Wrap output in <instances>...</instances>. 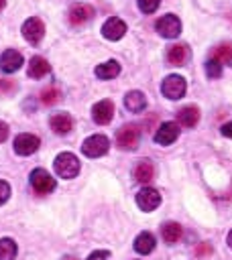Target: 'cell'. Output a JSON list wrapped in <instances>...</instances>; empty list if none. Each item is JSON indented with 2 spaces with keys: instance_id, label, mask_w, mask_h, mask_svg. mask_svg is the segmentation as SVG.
<instances>
[{
  "instance_id": "cell-1",
  "label": "cell",
  "mask_w": 232,
  "mask_h": 260,
  "mask_svg": "<svg viewBox=\"0 0 232 260\" xmlns=\"http://www.w3.org/2000/svg\"><path fill=\"white\" fill-rule=\"evenodd\" d=\"M55 173L61 177V179H73L77 173H79V160L75 154L71 152H61L57 154L55 158Z\"/></svg>"
},
{
  "instance_id": "cell-2",
  "label": "cell",
  "mask_w": 232,
  "mask_h": 260,
  "mask_svg": "<svg viewBox=\"0 0 232 260\" xmlns=\"http://www.w3.org/2000/svg\"><path fill=\"white\" fill-rule=\"evenodd\" d=\"M140 140V128L136 124H126L116 132V144L122 150H134Z\"/></svg>"
},
{
  "instance_id": "cell-3",
  "label": "cell",
  "mask_w": 232,
  "mask_h": 260,
  "mask_svg": "<svg viewBox=\"0 0 232 260\" xmlns=\"http://www.w3.org/2000/svg\"><path fill=\"white\" fill-rule=\"evenodd\" d=\"M108 148H110V140L104 134H94V136L85 138L83 144H81V152L90 158H98V156L106 154Z\"/></svg>"
},
{
  "instance_id": "cell-4",
  "label": "cell",
  "mask_w": 232,
  "mask_h": 260,
  "mask_svg": "<svg viewBox=\"0 0 232 260\" xmlns=\"http://www.w3.org/2000/svg\"><path fill=\"white\" fill-rule=\"evenodd\" d=\"M185 89H187V83L181 75H169L163 79V85H161V91L165 98L169 100H179L185 95Z\"/></svg>"
},
{
  "instance_id": "cell-5",
  "label": "cell",
  "mask_w": 232,
  "mask_h": 260,
  "mask_svg": "<svg viewBox=\"0 0 232 260\" xmlns=\"http://www.w3.org/2000/svg\"><path fill=\"white\" fill-rule=\"evenodd\" d=\"M31 187L39 193V195H47L55 189V179L45 171V169H35L31 173Z\"/></svg>"
},
{
  "instance_id": "cell-6",
  "label": "cell",
  "mask_w": 232,
  "mask_h": 260,
  "mask_svg": "<svg viewBox=\"0 0 232 260\" xmlns=\"http://www.w3.org/2000/svg\"><path fill=\"white\" fill-rule=\"evenodd\" d=\"M22 37L31 45H39L43 41V37H45V24H43V20L37 18V16L26 18L24 24H22Z\"/></svg>"
},
{
  "instance_id": "cell-7",
  "label": "cell",
  "mask_w": 232,
  "mask_h": 260,
  "mask_svg": "<svg viewBox=\"0 0 232 260\" xmlns=\"http://www.w3.org/2000/svg\"><path fill=\"white\" fill-rule=\"evenodd\" d=\"M155 28H157V32H159L161 37H165V39H175V37L181 32V20H179L175 14H165V16H161V18L157 20Z\"/></svg>"
},
{
  "instance_id": "cell-8",
  "label": "cell",
  "mask_w": 232,
  "mask_h": 260,
  "mask_svg": "<svg viewBox=\"0 0 232 260\" xmlns=\"http://www.w3.org/2000/svg\"><path fill=\"white\" fill-rule=\"evenodd\" d=\"M159 203H161V195H159V191L153 189V187H144V189H140V191L136 193V205H138L142 211H153V209L159 207Z\"/></svg>"
},
{
  "instance_id": "cell-9",
  "label": "cell",
  "mask_w": 232,
  "mask_h": 260,
  "mask_svg": "<svg viewBox=\"0 0 232 260\" xmlns=\"http://www.w3.org/2000/svg\"><path fill=\"white\" fill-rule=\"evenodd\" d=\"M39 144H41V140L35 134L24 132V134H18L14 138V152L16 154H22V156H28V154H33L39 148Z\"/></svg>"
},
{
  "instance_id": "cell-10",
  "label": "cell",
  "mask_w": 232,
  "mask_h": 260,
  "mask_svg": "<svg viewBox=\"0 0 232 260\" xmlns=\"http://www.w3.org/2000/svg\"><path fill=\"white\" fill-rule=\"evenodd\" d=\"M177 136H179V126L175 122H163L159 126V130L155 132V142L163 144V146H169L177 140Z\"/></svg>"
},
{
  "instance_id": "cell-11",
  "label": "cell",
  "mask_w": 232,
  "mask_h": 260,
  "mask_svg": "<svg viewBox=\"0 0 232 260\" xmlns=\"http://www.w3.org/2000/svg\"><path fill=\"white\" fill-rule=\"evenodd\" d=\"M124 32H126V22L120 20L118 16H110V18L104 22V26H102V35H104L108 41H118V39L124 37Z\"/></svg>"
},
{
  "instance_id": "cell-12",
  "label": "cell",
  "mask_w": 232,
  "mask_h": 260,
  "mask_svg": "<svg viewBox=\"0 0 232 260\" xmlns=\"http://www.w3.org/2000/svg\"><path fill=\"white\" fill-rule=\"evenodd\" d=\"M92 118L96 124H108L112 118H114V104L110 100H102L98 104H94L92 108Z\"/></svg>"
},
{
  "instance_id": "cell-13",
  "label": "cell",
  "mask_w": 232,
  "mask_h": 260,
  "mask_svg": "<svg viewBox=\"0 0 232 260\" xmlns=\"http://www.w3.org/2000/svg\"><path fill=\"white\" fill-rule=\"evenodd\" d=\"M22 67V55L14 49H6L2 55H0V69L4 73H14Z\"/></svg>"
},
{
  "instance_id": "cell-14",
  "label": "cell",
  "mask_w": 232,
  "mask_h": 260,
  "mask_svg": "<svg viewBox=\"0 0 232 260\" xmlns=\"http://www.w3.org/2000/svg\"><path fill=\"white\" fill-rule=\"evenodd\" d=\"M189 55H191V51H189V47L183 45V43L171 45V47L167 49V61H169L171 65H183V63H187Z\"/></svg>"
},
{
  "instance_id": "cell-15",
  "label": "cell",
  "mask_w": 232,
  "mask_h": 260,
  "mask_svg": "<svg viewBox=\"0 0 232 260\" xmlns=\"http://www.w3.org/2000/svg\"><path fill=\"white\" fill-rule=\"evenodd\" d=\"M92 16H94V8L88 4H75L69 10V22L71 24H83V22L92 20Z\"/></svg>"
},
{
  "instance_id": "cell-16",
  "label": "cell",
  "mask_w": 232,
  "mask_h": 260,
  "mask_svg": "<svg viewBox=\"0 0 232 260\" xmlns=\"http://www.w3.org/2000/svg\"><path fill=\"white\" fill-rule=\"evenodd\" d=\"M124 106H126V110L128 112H132V114H138V112H142L144 108H147V98H144V93L142 91H128L126 95H124Z\"/></svg>"
},
{
  "instance_id": "cell-17",
  "label": "cell",
  "mask_w": 232,
  "mask_h": 260,
  "mask_svg": "<svg viewBox=\"0 0 232 260\" xmlns=\"http://www.w3.org/2000/svg\"><path fill=\"white\" fill-rule=\"evenodd\" d=\"M49 124H51L53 132H57V134H67V132L73 128V118H71L69 114H65V112H59V114H53V116H51Z\"/></svg>"
},
{
  "instance_id": "cell-18",
  "label": "cell",
  "mask_w": 232,
  "mask_h": 260,
  "mask_svg": "<svg viewBox=\"0 0 232 260\" xmlns=\"http://www.w3.org/2000/svg\"><path fill=\"white\" fill-rule=\"evenodd\" d=\"M49 71H51V65H49L47 59L35 55V57L28 61V75H31L33 79H41V77H45Z\"/></svg>"
},
{
  "instance_id": "cell-19",
  "label": "cell",
  "mask_w": 232,
  "mask_h": 260,
  "mask_svg": "<svg viewBox=\"0 0 232 260\" xmlns=\"http://www.w3.org/2000/svg\"><path fill=\"white\" fill-rule=\"evenodd\" d=\"M197 120H199V110H197V106H185V108H181L179 114H177V122H179L181 126H185V128H193V126L197 124Z\"/></svg>"
},
{
  "instance_id": "cell-20",
  "label": "cell",
  "mask_w": 232,
  "mask_h": 260,
  "mask_svg": "<svg viewBox=\"0 0 232 260\" xmlns=\"http://www.w3.org/2000/svg\"><path fill=\"white\" fill-rule=\"evenodd\" d=\"M210 59H216L220 65H232V43H222L214 47Z\"/></svg>"
},
{
  "instance_id": "cell-21",
  "label": "cell",
  "mask_w": 232,
  "mask_h": 260,
  "mask_svg": "<svg viewBox=\"0 0 232 260\" xmlns=\"http://www.w3.org/2000/svg\"><path fill=\"white\" fill-rule=\"evenodd\" d=\"M181 225L177 223V221H165L163 225H161V236H163V240L167 242V244H175V242H179V238H181Z\"/></svg>"
},
{
  "instance_id": "cell-22",
  "label": "cell",
  "mask_w": 232,
  "mask_h": 260,
  "mask_svg": "<svg viewBox=\"0 0 232 260\" xmlns=\"http://www.w3.org/2000/svg\"><path fill=\"white\" fill-rule=\"evenodd\" d=\"M155 244H157L155 236H153L151 232H142V234H138L136 240H134V250H136L138 254H149V252H153Z\"/></svg>"
},
{
  "instance_id": "cell-23",
  "label": "cell",
  "mask_w": 232,
  "mask_h": 260,
  "mask_svg": "<svg viewBox=\"0 0 232 260\" xmlns=\"http://www.w3.org/2000/svg\"><path fill=\"white\" fill-rule=\"evenodd\" d=\"M153 177H155V167L151 160H140L134 167V179L138 183H149V181H153Z\"/></svg>"
},
{
  "instance_id": "cell-24",
  "label": "cell",
  "mask_w": 232,
  "mask_h": 260,
  "mask_svg": "<svg viewBox=\"0 0 232 260\" xmlns=\"http://www.w3.org/2000/svg\"><path fill=\"white\" fill-rule=\"evenodd\" d=\"M118 73H120V63L114 61V59H110V61H106V63L96 67V75L100 79H114Z\"/></svg>"
},
{
  "instance_id": "cell-25",
  "label": "cell",
  "mask_w": 232,
  "mask_h": 260,
  "mask_svg": "<svg viewBox=\"0 0 232 260\" xmlns=\"http://www.w3.org/2000/svg\"><path fill=\"white\" fill-rule=\"evenodd\" d=\"M16 258V244L10 238L0 240V260H14Z\"/></svg>"
},
{
  "instance_id": "cell-26",
  "label": "cell",
  "mask_w": 232,
  "mask_h": 260,
  "mask_svg": "<svg viewBox=\"0 0 232 260\" xmlns=\"http://www.w3.org/2000/svg\"><path fill=\"white\" fill-rule=\"evenodd\" d=\"M39 100H41V104H45V106H53V104H57V102L61 100V93H59V89H55V87H45V89L41 91Z\"/></svg>"
},
{
  "instance_id": "cell-27",
  "label": "cell",
  "mask_w": 232,
  "mask_h": 260,
  "mask_svg": "<svg viewBox=\"0 0 232 260\" xmlns=\"http://www.w3.org/2000/svg\"><path fill=\"white\" fill-rule=\"evenodd\" d=\"M206 73L216 79V77L222 75V65H220L216 59H208V61H206Z\"/></svg>"
},
{
  "instance_id": "cell-28",
  "label": "cell",
  "mask_w": 232,
  "mask_h": 260,
  "mask_svg": "<svg viewBox=\"0 0 232 260\" xmlns=\"http://www.w3.org/2000/svg\"><path fill=\"white\" fill-rule=\"evenodd\" d=\"M159 4H161V0H138V8L144 14H153L159 8Z\"/></svg>"
},
{
  "instance_id": "cell-29",
  "label": "cell",
  "mask_w": 232,
  "mask_h": 260,
  "mask_svg": "<svg viewBox=\"0 0 232 260\" xmlns=\"http://www.w3.org/2000/svg\"><path fill=\"white\" fill-rule=\"evenodd\" d=\"M10 197V185L6 181H0V205H4Z\"/></svg>"
},
{
  "instance_id": "cell-30",
  "label": "cell",
  "mask_w": 232,
  "mask_h": 260,
  "mask_svg": "<svg viewBox=\"0 0 232 260\" xmlns=\"http://www.w3.org/2000/svg\"><path fill=\"white\" fill-rule=\"evenodd\" d=\"M108 256H110V252H106V250H96V252H92V254L88 256V260H108Z\"/></svg>"
},
{
  "instance_id": "cell-31",
  "label": "cell",
  "mask_w": 232,
  "mask_h": 260,
  "mask_svg": "<svg viewBox=\"0 0 232 260\" xmlns=\"http://www.w3.org/2000/svg\"><path fill=\"white\" fill-rule=\"evenodd\" d=\"M12 89H14V83H12L10 79H6V81L2 79V81H0V91H2V93H10Z\"/></svg>"
},
{
  "instance_id": "cell-32",
  "label": "cell",
  "mask_w": 232,
  "mask_h": 260,
  "mask_svg": "<svg viewBox=\"0 0 232 260\" xmlns=\"http://www.w3.org/2000/svg\"><path fill=\"white\" fill-rule=\"evenodd\" d=\"M220 132L224 134V136H228V138H232V122H226L222 128H220Z\"/></svg>"
},
{
  "instance_id": "cell-33",
  "label": "cell",
  "mask_w": 232,
  "mask_h": 260,
  "mask_svg": "<svg viewBox=\"0 0 232 260\" xmlns=\"http://www.w3.org/2000/svg\"><path fill=\"white\" fill-rule=\"evenodd\" d=\"M8 138V126L4 122H0V142H4Z\"/></svg>"
},
{
  "instance_id": "cell-34",
  "label": "cell",
  "mask_w": 232,
  "mask_h": 260,
  "mask_svg": "<svg viewBox=\"0 0 232 260\" xmlns=\"http://www.w3.org/2000/svg\"><path fill=\"white\" fill-rule=\"evenodd\" d=\"M206 252L210 254V252H212V248H210V246H199V248H197V254H199V256H206Z\"/></svg>"
},
{
  "instance_id": "cell-35",
  "label": "cell",
  "mask_w": 232,
  "mask_h": 260,
  "mask_svg": "<svg viewBox=\"0 0 232 260\" xmlns=\"http://www.w3.org/2000/svg\"><path fill=\"white\" fill-rule=\"evenodd\" d=\"M228 246H230V248H232V230H230V232H228Z\"/></svg>"
},
{
  "instance_id": "cell-36",
  "label": "cell",
  "mask_w": 232,
  "mask_h": 260,
  "mask_svg": "<svg viewBox=\"0 0 232 260\" xmlns=\"http://www.w3.org/2000/svg\"><path fill=\"white\" fill-rule=\"evenodd\" d=\"M4 4H6V0H0V10L4 8Z\"/></svg>"
},
{
  "instance_id": "cell-37",
  "label": "cell",
  "mask_w": 232,
  "mask_h": 260,
  "mask_svg": "<svg viewBox=\"0 0 232 260\" xmlns=\"http://www.w3.org/2000/svg\"><path fill=\"white\" fill-rule=\"evenodd\" d=\"M65 260H77V258H71V256H67V258H65Z\"/></svg>"
}]
</instances>
